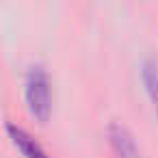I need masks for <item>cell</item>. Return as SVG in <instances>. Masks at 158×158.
<instances>
[{"instance_id":"6da1fadb","label":"cell","mask_w":158,"mask_h":158,"mask_svg":"<svg viewBox=\"0 0 158 158\" xmlns=\"http://www.w3.org/2000/svg\"><path fill=\"white\" fill-rule=\"evenodd\" d=\"M24 98L31 115L39 121H48L52 110V89H50L48 69L41 63L28 65L24 76Z\"/></svg>"},{"instance_id":"277c9868","label":"cell","mask_w":158,"mask_h":158,"mask_svg":"<svg viewBox=\"0 0 158 158\" xmlns=\"http://www.w3.org/2000/svg\"><path fill=\"white\" fill-rule=\"evenodd\" d=\"M143 82L145 89L154 102L156 115H158V59H145L143 61Z\"/></svg>"},{"instance_id":"7a4b0ae2","label":"cell","mask_w":158,"mask_h":158,"mask_svg":"<svg viewBox=\"0 0 158 158\" xmlns=\"http://www.w3.org/2000/svg\"><path fill=\"white\" fill-rule=\"evenodd\" d=\"M108 139L117 154V158H141V149L134 141V134L128 130V126L119 121L108 123Z\"/></svg>"},{"instance_id":"3957f363","label":"cell","mask_w":158,"mask_h":158,"mask_svg":"<svg viewBox=\"0 0 158 158\" xmlns=\"http://www.w3.org/2000/svg\"><path fill=\"white\" fill-rule=\"evenodd\" d=\"M5 128H7L9 136L13 139V143L22 149V154H24L26 158H52V156L46 152V147H44V145H41L26 128L18 126V123L11 121V119H7Z\"/></svg>"}]
</instances>
